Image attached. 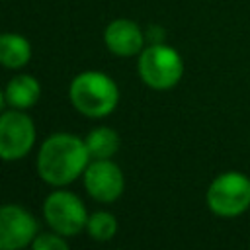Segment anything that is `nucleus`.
<instances>
[{
	"label": "nucleus",
	"mask_w": 250,
	"mask_h": 250,
	"mask_svg": "<svg viewBox=\"0 0 250 250\" xmlns=\"http://www.w3.org/2000/svg\"><path fill=\"white\" fill-rule=\"evenodd\" d=\"M88 158L90 152L82 139L68 133H57L41 145L37 172L47 184L64 186L86 170Z\"/></svg>",
	"instance_id": "obj_1"
},
{
	"label": "nucleus",
	"mask_w": 250,
	"mask_h": 250,
	"mask_svg": "<svg viewBox=\"0 0 250 250\" xmlns=\"http://www.w3.org/2000/svg\"><path fill=\"white\" fill-rule=\"evenodd\" d=\"M72 105L88 117H104L111 113L119 102L117 84L104 72L86 70L70 82Z\"/></svg>",
	"instance_id": "obj_2"
},
{
	"label": "nucleus",
	"mask_w": 250,
	"mask_h": 250,
	"mask_svg": "<svg viewBox=\"0 0 250 250\" xmlns=\"http://www.w3.org/2000/svg\"><path fill=\"white\" fill-rule=\"evenodd\" d=\"M139 74L146 86L154 90H168L180 82L184 74V61L176 49L164 43H152L141 51Z\"/></svg>",
	"instance_id": "obj_3"
},
{
	"label": "nucleus",
	"mask_w": 250,
	"mask_h": 250,
	"mask_svg": "<svg viewBox=\"0 0 250 250\" xmlns=\"http://www.w3.org/2000/svg\"><path fill=\"white\" fill-rule=\"evenodd\" d=\"M207 205L221 217H234L250 205V180L238 172H227L207 189Z\"/></svg>",
	"instance_id": "obj_4"
},
{
	"label": "nucleus",
	"mask_w": 250,
	"mask_h": 250,
	"mask_svg": "<svg viewBox=\"0 0 250 250\" xmlns=\"http://www.w3.org/2000/svg\"><path fill=\"white\" fill-rule=\"evenodd\" d=\"M43 215L47 225L62 236H74L88 223L84 203L70 191H53L43 203Z\"/></svg>",
	"instance_id": "obj_5"
},
{
	"label": "nucleus",
	"mask_w": 250,
	"mask_h": 250,
	"mask_svg": "<svg viewBox=\"0 0 250 250\" xmlns=\"http://www.w3.org/2000/svg\"><path fill=\"white\" fill-rule=\"evenodd\" d=\"M35 141V125L29 115L21 111L0 113V158H23Z\"/></svg>",
	"instance_id": "obj_6"
},
{
	"label": "nucleus",
	"mask_w": 250,
	"mask_h": 250,
	"mask_svg": "<svg viewBox=\"0 0 250 250\" xmlns=\"http://www.w3.org/2000/svg\"><path fill=\"white\" fill-rule=\"evenodd\" d=\"M37 236V221L20 205L0 207V250H21Z\"/></svg>",
	"instance_id": "obj_7"
},
{
	"label": "nucleus",
	"mask_w": 250,
	"mask_h": 250,
	"mask_svg": "<svg viewBox=\"0 0 250 250\" xmlns=\"http://www.w3.org/2000/svg\"><path fill=\"white\" fill-rule=\"evenodd\" d=\"M84 186L94 199L109 203L115 201L123 191V174L115 162H111L109 158H100L86 166Z\"/></svg>",
	"instance_id": "obj_8"
},
{
	"label": "nucleus",
	"mask_w": 250,
	"mask_h": 250,
	"mask_svg": "<svg viewBox=\"0 0 250 250\" xmlns=\"http://www.w3.org/2000/svg\"><path fill=\"white\" fill-rule=\"evenodd\" d=\"M104 43L117 57H133L143 51L145 33L133 20L119 18L107 23L104 31Z\"/></svg>",
	"instance_id": "obj_9"
},
{
	"label": "nucleus",
	"mask_w": 250,
	"mask_h": 250,
	"mask_svg": "<svg viewBox=\"0 0 250 250\" xmlns=\"http://www.w3.org/2000/svg\"><path fill=\"white\" fill-rule=\"evenodd\" d=\"M6 102L16 107V109H25L31 107L39 96H41V86L37 82V78L29 76V74H18L16 78H12L6 86Z\"/></svg>",
	"instance_id": "obj_10"
},
{
	"label": "nucleus",
	"mask_w": 250,
	"mask_h": 250,
	"mask_svg": "<svg viewBox=\"0 0 250 250\" xmlns=\"http://www.w3.org/2000/svg\"><path fill=\"white\" fill-rule=\"evenodd\" d=\"M31 59V45L20 33L0 35V64L6 68H21Z\"/></svg>",
	"instance_id": "obj_11"
},
{
	"label": "nucleus",
	"mask_w": 250,
	"mask_h": 250,
	"mask_svg": "<svg viewBox=\"0 0 250 250\" xmlns=\"http://www.w3.org/2000/svg\"><path fill=\"white\" fill-rule=\"evenodd\" d=\"M84 143H86V148L92 158H96V160L109 158L119 148V135L109 127H98L88 133Z\"/></svg>",
	"instance_id": "obj_12"
},
{
	"label": "nucleus",
	"mask_w": 250,
	"mask_h": 250,
	"mask_svg": "<svg viewBox=\"0 0 250 250\" xmlns=\"http://www.w3.org/2000/svg\"><path fill=\"white\" fill-rule=\"evenodd\" d=\"M86 229H88L92 238H96V240H109L115 234V230H117V221H115V217L111 213L98 211V213L88 217Z\"/></svg>",
	"instance_id": "obj_13"
},
{
	"label": "nucleus",
	"mask_w": 250,
	"mask_h": 250,
	"mask_svg": "<svg viewBox=\"0 0 250 250\" xmlns=\"http://www.w3.org/2000/svg\"><path fill=\"white\" fill-rule=\"evenodd\" d=\"M31 250H68V244L62 240V236L57 234H37L31 242Z\"/></svg>",
	"instance_id": "obj_14"
},
{
	"label": "nucleus",
	"mask_w": 250,
	"mask_h": 250,
	"mask_svg": "<svg viewBox=\"0 0 250 250\" xmlns=\"http://www.w3.org/2000/svg\"><path fill=\"white\" fill-rule=\"evenodd\" d=\"M4 100H6V96L0 92V109H2V105H4Z\"/></svg>",
	"instance_id": "obj_15"
}]
</instances>
